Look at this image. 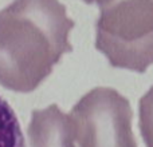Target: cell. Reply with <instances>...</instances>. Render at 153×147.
Here are the masks:
<instances>
[{
  "label": "cell",
  "instance_id": "1",
  "mask_svg": "<svg viewBox=\"0 0 153 147\" xmlns=\"http://www.w3.org/2000/svg\"><path fill=\"white\" fill-rule=\"evenodd\" d=\"M75 23L59 0H13L0 11V86L31 92L66 52Z\"/></svg>",
  "mask_w": 153,
  "mask_h": 147
},
{
  "label": "cell",
  "instance_id": "2",
  "mask_svg": "<svg viewBox=\"0 0 153 147\" xmlns=\"http://www.w3.org/2000/svg\"><path fill=\"white\" fill-rule=\"evenodd\" d=\"M95 48L111 67L145 72L153 64V0H100Z\"/></svg>",
  "mask_w": 153,
  "mask_h": 147
},
{
  "label": "cell",
  "instance_id": "3",
  "mask_svg": "<svg viewBox=\"0 0 153 147\" xmlns=\"http://www.w3.org/2000/svg\"><path fill=\"white\" fill-rule=\"evenodd\" d=\"M76 147H137L129 100L109 87L85 94L69 114Z\"/></svg>",
  "mask_w": 153,
  "mask_h": 147
},
{
  "label": "cell",
  "instance_id": "4",
  "mask_svg": "<svg viewBox=\"0 0 153 147\" xmlns=\"http://www.w3.org/2000/svg\"><path fill=\"white\" fill-rule=\"evenodd\" d=\"M27 132L30 147H76L69 114L56 104L32 111Z\"/></svg>",
  "mask_w": 153,
  "mask_h": 147
},
{
  "label": "cell",
  "instance_id": "5",
  "mask_svg": "<svg viewBox=\"0 0 153 147\" xmlns=\"http://www.w3.org/2000/svg\"><path fill=\"white\" fill-rule=\"evenodd\" d=\"M0 147H26L15 111L0 96Z\"/></svg>",
  "mask_w": 153,
  "mask_h": 147
},
{
  "label": "cell",
  "instance_id": "6",
  "mask_svg": "<svg viewBox=\"0 0 153 147\" xmlns=\"http://www.w3.org/2000/svg\"><path fill=\"white\" fill-rule=\"evenodd\" d=\"M138 127L146 147H153V86L138 103Z\"/></svg>",
  "mask_w": 153,
  "mask_h": 147
},
{
  "label": "cell",
  "instance_id": "7",
  "mask_svg": "<svg viewBox=\"0 0 153 147\" xmlns=\"http://www.w3.org/2000/svg\"><path fill=\"white\" fill-rule=\"evenodd\" d=\"M85 3H87V4H93V3H98L100 0H83Z\"/></svg>",
  "mask_w": 153,
  "mask_h": 147
}]
</instances>
